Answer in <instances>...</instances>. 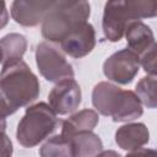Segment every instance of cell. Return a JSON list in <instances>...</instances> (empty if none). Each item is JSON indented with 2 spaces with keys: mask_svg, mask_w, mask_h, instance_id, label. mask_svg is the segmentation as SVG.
Returning <instances> with one entry per match:
<instances>
[{
  "mask_svg": "<svg viewBox=\"0 0 157 157\" xmlns=\"http://www.w3.org/2000/svg\"><path fill=\"white\" fill-rule=\"evenodd\" d=\"M12 153L13 146L6 130H0V157H10Z\"/></svg>",
  "mask_w": 157,
  "mask_h": 157,
  "instance_id": "cell-19",
  "label": "cell"
},
{
  "mask_svg": "<svg viewBox=\"0 0 157 157\" xmlns=\"http://www.w3.org/2000/svg\"><path fill=\"white\" fill-rule=\"evenodd\" d=\"M81 87L74 77L56 82L48 94V104L58 115L74 113L81 104Z\"/></svg>",
  "mask_w": 157,
  "mask_h": 157,
  "instance_id": "cell-8",
  "label": "cell"
},
{
  "mask_svg": "<svg viewBox=\"0 0 157 157\" xmlns=\"http://www.w3.org/2000/svg\"><path fill=\"white\" fill-rule=\"evenodd\" d=\"M135 93L141 101V103L150 108L155 109L157 105L156 99V76L155 75H147L142 77L135 87Z\"/></svg>",
  "mask_w": 157,
  "mask_h": 157,
  "instance_id": "cell-17",
  "label": "cell"
},
{
  "mask_svg": "<svg viewBox=\"0 0 157 157\" xmlns=\"http://www.w3.org/2000/svg\"><path fill=\"white\" fill-rule=\"evenodd\" d=\"M9 23V12L5 0H0V31L5 28Z\"/></svg>",
  "mask_w": 157,
  "mask_h": 157,
  "instance_id": "cell-20",
  "label": "cell"
},
{
  "mask_svg": "<svg viewBox=\"0 0 157 157\" xmlns=\"http://www.w3.org/2000/svg\"><path fill=\"white\" fill-rule=\"evenodd\" d=\"M72 150V157L98 156L103 151V142L93 130L80 131L69 137Z\"/></svg>",
  "mask_w": 157,
  "mask_h": 157,
  "instance_id": "cell-13",
  "label": "cell"
},
{
  "mask_svg": "<svg viewBox=\"0 0 157 157\" xmlns=\"http://www.w3.org/2000/svg\"><path fill=\"white\" fill-rule=\"evenodd\" d=\"M92 104L99 114L110 117L115 123L132 121L144 113L142 103L134 91L121 90L108 81L98 82L93 87Z\"/></svg>",
  "mask_w": 157,
  "mask_h": 157,
  "instance_id": "cell-2",
  "label": "cell"
},
{
  "mask_svg": "<svg viewBox=\"0 0 157 157\" xmlns=\"http://www.w3.org/2000/svg\"><path fill=\"white\" fill-rule=\"evenodd\" d=\"M59 43L64 54L74 59H81L88 55L96 47L94 27L90 22H85L82 26L67 33Z\"/></svg>",
  "mask_w": 157,
  "mask_h": 157,
  "instance_id": "cell-10",
  "label": "cell"
},
{
  "mask_svg": "<svg viewBox=\"0 0 157 157\" xmlns=\"http://www.w3.org/2000/svg\"><path fill=\"white\" fill-rule=\"evenodd\" d=\"M91 16L88 0H56L42 25V36L52 43H59L67 33L82 26Z\"/></svg>",
  "mask_w": 157,
  "mask_h": 157,
  "instance_id": "cell-4",
  "label": "cell"
},
{
  "mask_svg": "<svg viewBox=\"0 0 157 157\" xmlns=\"http://www.w3.org/2000/svg\"><path fill=\"white\" fill-rule=\"evenodd\" d=\"M124 36L126 38L128 48L137 55L142 54L155 44V36L151 27L142 21H131L126 26Z\"/></svg>",
  "mask_w": 157,
  "mask_h": 157,
  "instance_id": "cell-12",
  "label": "cell"
},
{
  "mask_svg": "<svg viewBox=\"0 0 157 157\" xmlns=\"http://www.w3.org/2000/svg\"><path fill=\"white\" fill-rule=\"evenodd\" d=\"M56 0H13L11 5L12 20L23 27H36L43 22Z\"/></svg>",
  "mask_w": 157,
  "mask_h": 157,
  "instance_id": "cell-9",
  "label": "cell"
},
{
  "mask_svg": "<svg viewBox=\"0 0 157 157\" xmlns=\"http://www.w3.org/2000/svg\"><path fill=\"white\" fill-rule=\"evenodd\" d=\"M2 61V53H1V48H0V63Z\"/></svg>",
  "mask_w": 157,
  "mask_h": 157,
  "instance_id": "cell-21",
  "label": "cell"
},
{
  "mask_svg": "<svg viewBox=\"0 0 157 157\" xmlns=\"http://www.w3.org/2000/svg\"><path fill=\"white\" fill-rule=\"evenodd\" d=\"M157 0H107L102 17V31L107 40L119 42L131 21L153 18Z\"/></svg>",
  "mask_w": 157,
  "mask_h": 157,
  "instance_id": "cell-3",
  "label": "cell"
},
{
  "mask_svg": "<svg viewBox=\"0 0 157 157\" xmlns=\"http://www.w3.org/2000/svg\"><path fill=\"white\" fill-rule=\"evenodd\" d=\"M150 141V131L144 123H126L115 131V144L126 153H136Z\"/></svg>",
  "mask_w": 157,
  "mask_h": 157,
  "instance_id": "cell-11",
  "label": "cell"
},
{
  "mask_svg": "<svg viewBox=\"0 0 157 157\" xmlns=\"http://www.w3.org/2000/svg\"><path fill=\"white\" fill-rule=\"evenodd\" d=\"M36 64L39 74L49 82H59L75 76L72 65L66 60L63 50L52 42H42L36 48Z\"/></svg>",
  "mask_w": 157,
  "mask_h": 157,
  "instance_id": "cell-6",
  "label": "cell"
},
{
  "mask_svg": "<svg viewBox=\"0 0 157 157\" xmlns=\"http://www.w3.org/2000/svg\"><path fill=\"white\" fill-rule=\"evenodd\" d=\"M27 39L20 33H9L0 39V48L2 53V61L7 63L17 59H22L27 50Z\"/></svg>",
  "mask_w": 157,
  "mask_h": 157,
  "instance_id": "cell-15",
  "label": "cell"
},
{
  "mask_svg": "<svg viewBox=\"0 0 157 157\" xmlns=\"http://www.w3.org/2000/svg\"><path fill=\"white\" fill-rule=\"evenodd\" d=\"M99 121L98 112L94 109H82L71 114L61 124V135L70 137L80 131L93 130Z\"/></svg>",
  "mask_w": 157,
  "mask_h": 157,
  "instance_id": "cell-14",
  "label": "cell"
},
{
  "mask_svg": "<svg viewBox=\"0 0 157 157\" xmlns=\"http://www.w3.org/2000/svg\"><path fill=\"white\" fill-rule=\"evenodd\" d=\"M39 155L42 157H72L69 137L61 134L50 137L39 148Z\"/></svg>",
  "mask_w": 157,
  "mask_h": 157,
  "instance_id": "cell-16",
  "label": "cell"
},
{
  "mask_svg": "<svg viewBox=\"0 0 157 157\" xmlns=\"http://www.w3.org/2000/svg\"><path fill=\"white\" fill-rule=\"evenodd\" d=\"M139 63L147 75L156 76V43L139 55Z\"/></svg>",
  "mask_w": 157,
  "mask_h": 157,
  "instance_id": "cell-18",
  "label": "cell"
},
{
  "mask_svg": "<svg viewBox=\"0 0 157 157\" xmlns=\"http://www.w3.org/2000/svg\"><path fill=\"white\" fill-rule=\"evenodd\" d=\"M58 114L45 102H38L26 108L25 115L17 124L16 139L25 147L31 148L49 137L59 126Z\"/></svg>",
  "mask_w": 157,
  "mask_h": 157,
  "instance_id": "cell-5",
  "label": "cell"
},
{
  "mask_svg": "<svg viewBox=\"0 0 157 157\" xmlns=\"http://www.w3.org/2000/svg\"><path fill=\"white\" fill-rule=\"evenodd\" d=\"M40 92L38 77L22 60L2 63L0 72V115L7 118L33 103Z\"/></svg>",
  "mask_w": 157,
  "mask_h": 157,
  "instance_id": "cell-1",
  "label": "cell"
},
{
  "mask_svg": "<svg viewBox=\"0 0 157 157\" xmlns=\"http://www.w3.org/2000/svg\"><path fill=\"white\" fill-rule=\"evenodd\" d=\"M140 69L139 55L129 48L118 50L103 63L104 76L118 85H129L132 82Z\"/></svg>",
  "mask_w": 157,
  "mask_h": 157,
  "instance_id": "cell-7",
  "label": "cell"
}]
</instances>
